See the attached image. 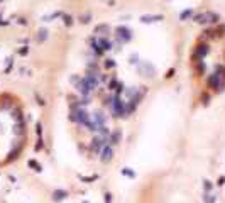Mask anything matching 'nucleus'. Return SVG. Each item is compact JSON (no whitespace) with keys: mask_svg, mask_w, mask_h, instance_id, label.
Returning <instances> with one entry per match:
<instances>
[{"mask_svg":"<svg viewBox=\"0 0 225 203\" xmlns=\"http://www.w3.org/2000/svg\"><path fill=\"white\" fill-rule=\"evenodd\" d=\"M193 17V10L191 9H188V10H183L181 14H179V20H186V19Z\"/></svg>","mask_w":225,"mask_h":203,"instance_id":"4be33fe9","label":"nucleus"},{"mask_svg":"<svg viewBox=\"0 0 225 203\" xmlns=\"http://www.w3.org/2000/svg\"><path fill=\"white\" fill-rule=\"evenodd\" d=\"M110 107H112V115L115 119H125V102L119 95H113V100Z\"/></svg>","mask_w":225,"mask_h":203,"instance_id":"f03ea898","label":"nucleus"},{"mask_svg":"<svg viewBox=\"0 0 225 203\" xmlns=\"http://www.w3.org/2000/svg\"><path fill=\"white\" fill-rule=\"evenodd\" d=\"M217 185H218V186H223V185H225V176H220V178H218Z\"/></svg>","mask_w":225,"mask_h":203,"instance_id":"f704fd0d","label":"nucleus"},{"mask_svg":"<svg viewBox=\"0 0 225 203\" xmlns=\"http://www.w3.org/2000/svg\"><path fill=\"white\" fill-rule=\"evenodd\" d=\"M61 19H63V22H65L66 27H71V25H73V17H71L69 14H65V12H63V14H61Z\"/></svg>","mask_w":225,"mask_h":203,"instance_id":"a211bd4d","label":"nucleus"},{"mask_svg":"<svg viewBox=\"0 0 225 203\" xmlns=\"http://www.w3.org/2000/svg\"><path fill=\"white\" fill-rule=\"evenodd\" d=\"M103 66H105L107 69H110V68H113V66H115V61H113V59H105Z\"/></svg>","mask_w":225,"mask_h":203,"instance_id":"7c9ffc66","label":"nucleus"},{"mask_svg":"<svg viewBox=\"0 0 225 203\" xmlns=\"http://www.w3.org/2000/svg\"><path fill=\"white\" fill-rule=\"evenodd\" d=\"M122 174L127 178H135V171H132L131 168H122Z\"/></svg>","mask_w":225,"mask_h":203,"instance_id":"5701e85b","label":"nucleus"},{"mask_svg":"<svg viewBox=\"0 0 225 203\" xmlns=\"http://www.w3.org/2000/svg\"><path fill=\"white\" fill-rule=\"evenodd\" d=\"M193 20H195L196 24H207V12H201V14L193 15Z\"/></svg>","mask_w":225,"mask_h":203,"instance_id":"dca6fc26","label":"nucleus"},{"mask_svg":"<svg viewBox=\"0 0 225 203\" xmlns=\"http://www.w3.org/2000/svg\"><path fill=\"white\" fill-rule=\"evenodd\" d=\"M91 117H93V120H95V124H97V127L107 125V115L102 112V110H95Z\"/></svg>","mask_w":225,"mask_h":203,"instance_id":"6e6552de","label":"nucleus"},{"mask_svg":"<svg viewBox=\"0 0 225 203\" xmlns=\"http://www.w3.org/2000/svg\"><path fill=\"white\" fill-rule=\"evenodd\" d=\"M112 200H113V195L110 191L103 193V203H112Z\"/></svg>","mask_w":225,"mask_h":203,"instance_id":"a878e982","label":"nucleus"},{"mask_svg":"<svg viewBox=\"0 0 225 203\" xmlns=\"http://www.w3.org/2000/svg\"><path fill=\"white\" fill-rule=\"evenodd\" d=\"M173 76H174V68L168 69V73H166V78H173Z\"/></svg>","mask_w":225,"mask_h":203,"instance_id":"72a5a7b5","label":"nucleus"},{"mask_svg":"<svg viewBox=\"0 0 225 203\" xmlns=\"http://www.w3.org/2000/svg\"><path fill=\"white\" fill-rule=\"evenodd\" d=\"M201 200H203V203H217V195L215 193H203Z\"/></svg>","mask_w":225,"mask_h":203,"instance_id":"ddd939ff","label":"nucleus"},{"mask_svg":"<svg viewBox=\"0 0 225 203\" xmlns=\"http://www.w3.org/2000/svg\"><path fill=\"white\" fill-rule=\"evenodd\" d=\"M141 73H144L142 76H147V78H153L154 76V66L149 61H144V65L141 66Z\"/></svg>","mask_w":225,"mask_h":203,"instance_id":"1a4fd4ad","label":"nucleus"},{"mask_svg":"<svg viewBox=\"0 0 225 203\" xmlns=\"http://www.w3.org/2000/svg\"><path fill=\"white\" fill-rule=\"evenodd\" d=\"M222 66H217V69H215L213 73H212L210 76H208L207 80V87L210 88V90H217V91H222L225 87L223 80H222Z\"/></svg>","mask_w":225,"mask_h":203,"instance_id":"f257e3e1","label":"nucleus"},{"mask_svg":"<svg viewBox=\"0 0 225 203\" xmlns=\"http://www.w3.org/2000/svg\"><path fill=\"white\" fill-rule=\"evenodd\" d=\"M115 36L119 39V42H129L132 39V31L129 27H125V25H119L115 29Z\"/></svg>","mask_w":225,"mask_h":203,"instance_id":"7ed1b4c3","label":"nucleus"},{"mask_svg":"<svg viewBox=\"0 0 225 203\" xmlns=\"http://www.w3.org/2000/svg\"><path fill=\"white\" fill-rule=\"evenodd\" d=\"M196 69H198L200 75H203V73H205V63L201 61V59H198V66H196Z\"/></svg>","mask_w":225,"mask_h":203,"instance_id":"bb28decb","label":"nucleus"},{"mask_svg":"<svg viewBox=\"0 0 225 203\" xmlns=\"http://www.w3.org/2000/svg\"><path fill=\"white\" fill-rule=\"evenodd\" d=\"M19 53H20V54H27V47H24V49H19Z\"/></svg>","mask_w":225,"mask_h":203,"instance_id":"c9c22d12","label":"nucleus"},{"mask_svg":"<svg viewBox=\"0 0 225 203\" xmlns=\"http://www.w3.org/2000/svg\"><path fill=\"white\" fill-rule=\"evenodd\" d=\"M213 181H210L207 178L203 179V193H213Z\"/></svg>","mask_w":225,"mask_h":203,"instance_id":"4468645a","label":"nucleus"},{"mask_svg":"<svg viewBox=\"0 0 225 203\" xmlns=\"http://www.w3.org/2000/svg\"><path fill=\"white\" fill-rule=\"evenodd\" d=\"M201 103H203V105H208V103H210V95L208 93H201Z\"/></svg>","mask_w":225,"mask_h":203,"instance_id":"c756f323","label":"nucleus"},{"mask_svg":"<svg viewBox=\"0 0 225 203\" xmlns=\"http://www.w3.org/2000/svg\"><path fill=\"white\" fill-rule=\"evenodd\" d=\"M88 20H91V14H85L83 17H81V22H83V24H87Z\"/></svg>","mask_w":225,"mask_h":203,"instance_id":"2f4dec72","label":"nucleus"},{"mask_svg":"<svg viewBox=\"0 0 225 203\" xmlns=\"http://www.w3.org/2000/svg\"><path fill=\"white\" fill-rule=\"evenodd\" d=\"M47 37V29H39V32H37V42H44Z\"/></svg>","mask_w":225,"mask_h":203,"instance_id":"aec40b11","label":"nucleus"},{"mask_svg":"<svg viewBox=\"0 0 225 203\" xmlns=\"http://www.w3.org/2000/svg\"><path fill=\"white\" fill-rule=\"evenodd\" d=\"M85 127H87V129H88L90 132H97V129H98V127H97V124H95V120H93V117H90V119L87 120Z\"/></svg>","mask_w":225,"mask_h":203,"instance_id":"f3484780","label":"nucleus"},{"mask_svg":"<svg viewBox=\"0 0 225 203\" xmlns=\"http://www.w3.org/2000/svg\"><path fill=\"white\" fill-rule=\"evenodd\" d=\"M78 178H80L81 181H85V183H91V181H97L98 179V174H93V176H83V174H80Z\"/></svg>","mask_w":225,"mask_h":203,"instance_id":"412c9836","label":"nucleus"},{"mask_svg":"<svg viewBox=\"0 0 225 203\" xmlns=\"http://www.w3.org/2000/svg\"><path fill=\"white\" fill-rule=\"evenodd\" d=\"M81 203H90V201H88V200H83V201H81Z\"/></svg>","mask_w":225,"mask_h":203,"instance_id":"e433bc0d","label":"nucleus"},{"mask_svg":"<svg viewBox=\"0 0 225 203\" xmlns=\"http://www.w3.org/2000/svg\"><path fill=\"white\" fill-rule=\"evenodd\" d=\"M98 156H100V163H103V164H109L110 161L113 159V147L112 146H105V147L102 149V151H100V154H98Z\"/></svg>","mask_w":225,"mask_h":203,"instance_id":"20e7f679","label":"nucleus"},{"mask_svg":"<svg viewBox=\"0 0 225 203\" xmlns=\"http://www.w3.org/2000/svg\"><path fill=\"white\" fill-rule=\"evenodd\" d=\"M208 53H210V46H208L207 42L198 44V46H196V49H195V56H196L198 59H203L205 56L208 54Z\"/></svg>","mask_w":225,"mask_h":203,"instance_id":"423d86ee","label":"nucleus"},{"mask_svg":"<svg viewBox=\"0 0 225 203\" xmlns=\"http://www.w3.org/2000/svg\"><path fill=\"white\" fill-rule=\"evenodd\" d=\"M213 31H215V37H222V36H225V25H223V24H218Z\"/></svg>","mask_w":225,"mask_h":203,"instance_id":"6ab92c4d","label":"nucleus"},{"mask_svg":"<svg viewBox=\"0 0 225 203\" xmlns=\"http://www.w3.org/2000/svg\"><path fill=\"white\" fill-rule=\"evenodd\" d=\"M42 147H44V141H42V137H37V142H36V146H34V151L39 152V151H42Z\"/></svg>","mask_w":225,"mask_h":203,"instance_id":"393cba45","label":"nucleus"},{"mask_svg":"<svg viewBox=\"0 0 225 203\" xmlns=\"http://www.w3.org/2000/svg\"><path fill=\"white\" fill-rule=\"evenodd\" d=\"M97 44H98V47L102 51H109V49H112V42H110L107 37H98L97 39Z\"/></svg>","mask_w":225,"mask_h":203,"instance_id":"9b49d317","label":"nucleus"},{"mask_svg":"<svg viewBox=\"0 0 225 203\" xmlns=\"http://www.w3.org/2000/svg\"><path fill=\"white\" fill-rule=\"evenodd\" d=\"M122 135H124V132H122V129H115V131H112L110 132V146H119L120 142H122Z\"/></svg>","mask_w":225,"mask_h":203,"instance_id":"0eeeda50","label":"nucleus"},{"mask_svg":"<svg viewBox=\"0 0 225 203\" xmlns=\"http://www.w3.org/2000/svg\"><path fill=\"white\" fill-rule=\"evenodd\" d=\"M98 32L107 34V32H109V25H107V24H100V25H97V29H95V34H98Z\"/></svg>","mask_w":225,"mask_h":203,"instance_id":"b1692460","label":"nucleus"},{"mask_svg":"<svg viewBox=\"0 0 225 203\" xmlns=\"http://www.w3.org/2000/svg\"><path fill=\"white\" fill-rule=\"evenodd\" d=\"M36 134L37 137H42V124L41 122H36Z\"/></svg>","mask_w":225,"mask_h":203,"instance_id":"cd10ccee","label":"nucleus"},{"mask_svg":"<svg viewBox=\"0 0 225 203\" xmlns=\"http://www.w3.org/2000/svg\"><path fill=\"white\" fill-rule=\"evenodd\" d=\"M129 63H132V65H135V63H137V54H132L131 58H129Z\"/></svg>","mask_w":225,"mask_h":203,"instance_id":"473e14b6","label":"nucleus"},{"mask_svg":"<svg viewBox=\"0 0 225 203\" xmlns=\"http://www.w3.org/2000/svg\"><path fill=\"white\" fill-rule=\"evenodd\" d=\"M69 196V193L66 191V190H63V188H58V190H54L53 191V195H51V198H53V201H56V203H61V201H65L66 198Z\"/></svg>","mask_w":225,"mask_h":203,"instance_id":"39448f33","label":"nucleus"},{"mask_svg":"<svg viewBox=\"0 0 225 203\" xmlns=\"http://www.w3.org/2000/svg\"><path fill=\"white\" fill-rule=\"evenodd\" d=\"M117 83H119V80H115V78H112V81L109 83V90H110V91H115V88H117Z\"/></svg>","mask_w":225,"mask_h":203,"instance_id":"c85d7f7f","label":"nucleus"},{"mask_svg":"<svg viewBox=\"0 0 225 203\" xmlns=\"http://www.w3.org/2000/svg\"><path fill=\"white\" fill-rule=\"evenodd\" d=\"M218 20H220V15H218L217 12H207V22H210V24H218Z\"/></svg>","mask_w":225,"mask_h":203,"instance_id":"f8f14e48","label":"nucleus"},{"mask_svg":"<svg viewBox=\"0 0 225 203\" xmlns=\"http://www.w3.org/2000/svg\"><path fill=\"white\" fill-rule=\"evenodd\" d=\"M27 164H29V168L32 171H36V173H41V171H42V166H41L36 159H29V161H27Z\"/></svg>","mask_w":225,"mask_h":203,"instance_id":"2eb2a0df","label":"nucleus"},{"mask_svg":"<svg viewBox=\"0 0 225 203\" xmlns=\"http://www.w3.org/2000/svg\"><path fill=\"white\" fill-rule=\"evenodd\" d=\"M163 19H164V15H161V14H157V15H142L141 22L142 24H153V22H159V20H163Z\"/></svg>","mask_w":225,"mask_h":203,"instance_id":"9d476101","label":"nucleus"}]
</instances>
